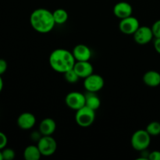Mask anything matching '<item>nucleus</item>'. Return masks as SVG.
<instances>
[{"label":"nucleus","instance_id":"obj_1","mask_svg":"<svg viewBox=\"0 0 160 160\" xmlns=\"http://www.w3.org/2000/svg\"><path fill=\"white\" fill-rule=\"evenodd\" d=\"M30 23L33 29L41 34H47L52 31L56 23L52 12L44 8L36 9L30 16Z\"/></svg>","mask_w":160,"mask_h":160},{"label":"nucleus","instance_id":"obj_2","mask_svg":"<svg viewBox=\"0 0 160 160\" xmlns=\"http://www.w3.org/2000/svg\"><path fill=\"white\" fill-rule=\"evenodd\" d=\"M48 62L53 70L64 73L73 68L76 60L72 52L65 48H56L50 54Z\"/></svg>","mask_w":160,"mask_h":160},{"label":"nucleus","instance_id":"obj_3","mask_svg":"<svg viewBox=\"0 0 160 160\" xmlns=\"http://www.w3.org/2000/svg\"><path fill=\"white\" fill-rule=\"evenodd\" d=\"M151 137L146 130H138L131 136V146L136 151L142 152L146 150L151 143Z\"/></svg>","mask_w":160,"mask_h":160},{"label":"nucleus","instance_id":"obj_4","mask_svg":"<svg viewBox=\"0 0 160 160\" xmlns=\"http://www.w3.org/2000/svg\"><path fill=\"white\" fill-rule=\"evenodd\" d=\"M95 120V111L84 106L76 111L75 120L81 128H88L93 124Z\"/></svg>","mask_w":160,"mask_h":160},{"label":"nucleus","instance_id":"obj_5","mask_svg":"<svg viewBox=\"0 0 160 160\" xmlns=\"http://www.w3.org/2000/svg\"><path fill=\"white\" fill-rule=\"evenodd\" d=\"M42 156H51L57 150V142L52 135H42L37 144Z\"/></svg>","mask_w":160,"mask_h":160},{"label":"nucleus","instance_id":"obj_6","mask_svg":"<svg viewBox=\"0 0 160 160\" xmlns=\"http://www.w3.org/2000/svg\"><path fill=\"white\" fill-rule=\"evenodd\" d=\"M65 103L70 109L78 110L85 106V95L79 92H70L65 98Z\"/></svg>","mask_w":160,"mask_h":160},{"label":"nucleus","instance_id":"obj_7","mask_svg":"<svg viewBox=\"0 0 160 160\" xmlns=\"http://www.w3.org/2000/svg\"><path fill=\"white\" fill-rule=\"evenodd\" d=\"M105 81L102 76L96 73H92L84 78V87L87 92H98L104 87Z\"/></svg>","mask_w":160,"mask_h":160},{"label":"nucleus","instance_id":"obj_8","mask_svg":"<svg viewBox=\"0 0 160 160\" xmlns=\"http://www.w3.org/2000/svg\"><path fill=\"white\" fill-rule=\"evenodd\" d=\"M139 27H140L139 20L133 16L122 19L119 23L120 31L123 34H128V35H131V34L133 35L135 31L138 29Z\"/></svg>","mask_w":160,"mask_h":160},{"label":"nucleus","instance_id":"obj_9","mask_svg":"<svg viewBox=\"0 0 160 160\" xmlns=\"http://www.w3.org/2000/svg\"><path fill=\"white\" fill-rule=\"evenodd\" d=\"M133 36L136 43L139 45H146L152 40L154 34L152 28L148 26H140Z\"/></svg>","mask_w":160,"mask_h":160},{"label":"nucleus","instance_id":"obj_10","mask_svg":"<svg viewBox=\"0 0 160 160\" xmlns=\"http://www.w3.org/2000/svg\"><path fill=\"white\" fill-rule=\"evenodd\" d=\"M36 123V117L31 112H25L20 114L17 118V125L24 131H28L34 127Z\"/></svg>","mask_w":160,"mask_h":160},{"label":"nucleus","instance_id":"obj_11","mask_svg":"<svg viewBox=\"0 0 160 160\" xmlns=\"http://www.w3.org/2000/svg\"><path fill=\"white\" fill-rule=\"evenodd\" d=\"M72 53L76 61H89L92 58V50L84 44L77 45L73 48Z\"/></svg>","mask_w":160,"mask_h":160},{"label":"nucleus","instance_id":"obj_12","mask_svg":"<svg viewBox=\"0 0 160 160\" xmlns=\"http://www.w3.org/2000/svg\"><path fill=\"white\" fill-rule=\"evenodd\" d=\"M113 13L117 18L120 19V20L132 16V6L127 2H119L114 6Z\"/></svg>","mask_w":160,"mask_h":160},{"label":"nucleus","instance_id":"obj_13","mask_svg":"<svg viewBox=\"0 0 160 160\" xmlns=\"http://www.w3.org/2000/svg\"><path fill=\"white\" fill-rule=\"evenodd\" d=\"M80 78H86L94 73V67L89 61H76L73 67Z\"/></svg>","mask_w":160,"mask_h":160},{"label":"nucleus","instance_id":"obj_14","mask_svg":"<svg viewBox=\"0 0 160 160\" xmlns=\"http://www.w3.org/2000/svg\"><path fill=\"white\" fill-rule=\"evenodd\" d=\"M56 130V123L53 119L45 118L39 124V133L42 135H52Z\"/></svg>","mask_w":160,"mask_h":160},{"label":"nucleus","instance_id":"obj_15","mask_svg":"<svg viewBox=\"0 0 160 160\" xmlns=\"http://www.w3.org/2000/svg\"><path fill=\"white\" fill-rule=\"evenodd\" d=\"M143 82L147 86L156 88L160 84V73L156 70H148L143 75Z\"/></svg>","mask_w":160,"mask_h":160},{"label":"nucleus","instance_id":"obj_16","mask_svg":"<svg viewBox=\"0 0 160 160\" xmlns=\"http://www.w3.org/2000/svg\"><path fill=\"white\" fill-rule=\"evenodd\" d=\"M41 157L42 153L38 145H28L23 151V158L26 160H39Z\"/></svg>","mask_w":160,"mask_h":160},{"label":"nucleus","instance_id":"obj_17","mask_svg":"<svg viewBox=\"0 0 160 160\" xmlns=\"http://www.w3.org/2000/svg\"><path fill=\"white\" fill-rule=\"evenodd\" d=\"M85 106L95 111L100 107L101 100L95 92H87L85 95Z\"/></svg>","mask_w":160,"mask_h":160},{"label":"nucleus","instance_id":"obj_18","mask_svg":"<svg viewBox=\"0 0 160 160\" xmlns=\"http://www.w3.org/2000/svg\"><path fill=\"white\" fill-rule=\"evenodd\" d=\"M53 18H54L56 24L62 25L67 23L69 18V14L67 11L64 9H56L52 12Z\"/></svg>","mask_w":160,"mask_h":160},{"label":"nucleus","instance_id":"obj_19","mask_svg":"<svg viewBox=\"0 0 160 160\" xmlns=\"http://www.w3.org/2000/svg\"><path fill=\"white\" fill-rule=\"evenodd\" d=\"M146 131L151 136H158L160 134V123L158 121H152L146 127Z\"/></svg>","mask_w":160,"mask_h":160},{"label":"nucleus","instance_id":"obj_20","mask_svg":"<svg viewBox=\"0 0 160 160\" xmlns=\"http://www.w3.org/2000/svg\"><path fill=\"white\" fill-rule=\"evenodd\" d=\"M64 78H65L66 81L69 83H71V84H73V83H77L80 79V77L78 76V73L75 72V70L73 69L68 70L66 73H64Z\"/></svg>","mask_w":160,"mask_h":160},{"label":"nucleus","instance_id":"obj_21","mask_svg":"<svg viewBox=\"0 0 160 160\" xmlns=\"http://www.w3.org/2000/svg\"><path fill=\"white\" fill-rule=\"evenodd\" d=\"M3 160H12L15 158L16 153L13 149L9 148H4L2 150Z\"/></svg>","mask_w":160,"mask_h":160},{"label":"nucleus","instance_id":"obj_22","mask_svg":"<svg viewBox=\"0 0 160 160\" xmlns=\"http://www.w3.org/2000/svg\"><path fill=\"white\" fill-rule=\"evenodd\" d=\"M152 30L153 34L154 37L160 38V20H156L154 23H153L152 27Z\"/></svg>","mask_w":160,"mask_h":160},{"label":"nucleus","instance_id":"obj_23","mask_svg":"<svg viewBox=\"0 0 160 160\" xmlns=\"http://www.w3.org/2000/svg\"><path fill=\"white\" fill-rule=\"evenodd\" d=\"M8 143V138L4 133L0 131V150H2L6 148Z\"/></svg>","mask_w":160,"mask_h":160},{"label":"nucleus","instance_id":"obj_24","mask_svg":"<svg viewBox=\"0 0 160 160\" xmlns=\"http://www.w3.org/2000/svg\"><path fill=\"white\" fill-rule=\"evenodd\" d=\"M7 67V62L5 59H0V76H2V75L6 73Z\"/></svg>","mask_w":160,"mask_h":160},{"label":"nucleus","instance_id":"obj_25","mask_svg":"<svg viewBox=\"0 0 160 160\" xmlns=\"http://www.w3.org/2000/svg\"><path fill=\"white\" fill-rule=\"evenodd\" d=\"M148 159L150 160H160V151H155L149 152V156H148Z\"/></svg>","mask_w":160,"mask_h":160},{"label":"nucleus","instance_id":"obj_26","mask_svg":"<svg viewBox=\"0 0 160 160\" xmlns=\"http://www.w3.org/2000/svg\"><path fill=\"white\" fill-rule=\"evenodd\" d=\"M154 48L156 51L160 54V38H156L154 42Z\"/></svg>","mask_w":160,"mask_h":160},{"label":"nucleus","instance_id":"obj_27","mask_svg":"<svg viewBox=\"0 0 160 160\" xmlns=\"http://www.w3.org/2000/svg\"><path fill=\"white\" fill-rule=\"evenodd\" d=\"M3 89V81L2 79V76H0V93Z\"/></svg>","mask_w":160,"mask_h":160},{"label":"nucleus","instance_id":"obj_28","mask_svg":"<svg viewBox=\"0 0 160 160\" xmlns=\"http://www.w3.org/2000/svg\"><path fill=\"white\" fill-rule=\"evenodd\" d=\"M0 160H2V150H0Z\"/></svg>","mask_w":160,"mask_h":160}]
</instances>
